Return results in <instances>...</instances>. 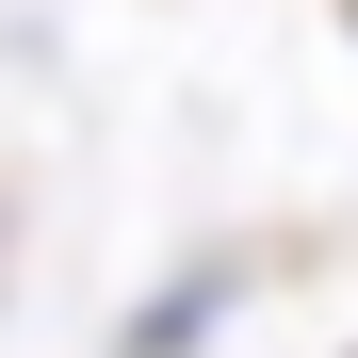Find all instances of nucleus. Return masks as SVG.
Segmentation results:
<instances>
[{"instance_id":"nucleus-1","label":"nucleus","mask_w":358,"mask_h":358,"mask_svg":"<svg viewBox=\"0 0 358 358\" xmlns=\"http://www.w3.org/2000/svg\"><path fill=\"white\" fill-rule=\"evenodd\" d=\"M342 17H358V0H342Z\"/></svg>"}]
</instances>
